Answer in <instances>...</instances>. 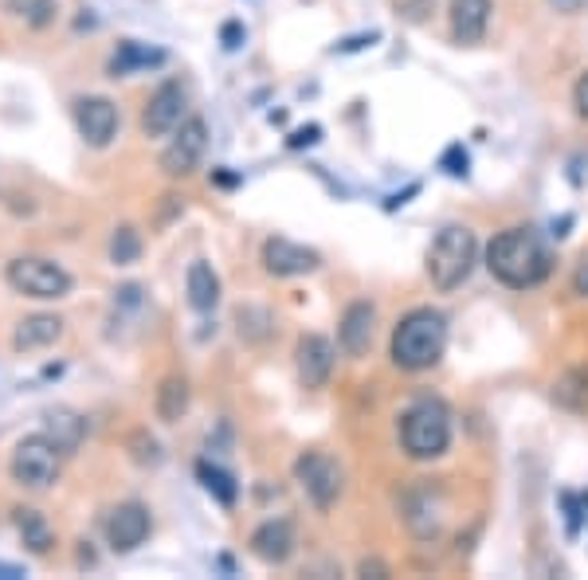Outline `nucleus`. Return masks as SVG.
Instances as JSON below:
<instances>
[{
  "mask_svg": "<svg viewBox=\"0 0 588 580\" xmlns=\"http://www.w3.org/2000/svg\"><path fill=\"white\" fill-rule=\"evenodd\" d=\"M149 529H154V518H149V510L141 503H118L103 518L106 546L114 553H134L138 546H146Z\"/></svg>",
  "mask_w": 588,
  "mask_h": 580,
  "instance_id": "obj_11",
  "label": "nucleus"
},
{
  "mask_svg": "<svg viewBox=\"0 0 588 580\" xmlns=\"http://www.w3.org/2000/svg\"><path fill=\"white\" fill-rule=\"evenodd\" d=\"M294 369H298L303 389H322L329 381V372H334V346H329V338L306 334L298 341V349H294Z\"/></svg>",
  "mask_w": 588,
  "mask_h": 580,
  "instance_id": "obj_14",
  "label": "nucleus"
},
{
  "mask_svg": "<svg viewBox=\"0 0 588 580\" xmlns=\"http://www.w3.org/2000/svg\"><path fill=\"white\" fill-rule=\"evenodd\" d=\"M185 291H189V306H192V310H200V314L217 310V303H220V278H217V271H212V263H204V260L192 263L189 275H185Z\"/></svg>",
  "mask_w": 588,
  "mask_h": 580,
  "instance_id": "obj_20",
  "label": "nucleus"
},
{
  "mask_svg": "<svg viewBox=\"0 0 588 580\" xmlns=\"http://www.w3.org/2000/svg\"><path fill=\"white\" fill-rule=\"evenodd\" d=\"M561 503H565V510H569V534H577V529H580V510H577V503H573V494H565Z\"/></svg>",
  "mask_w": 588,
  "mask_h": 580,
  "instance_id": "obj_32",
  "label": "nucleus"
},
{
  "mask_svg": "<svg viewBox=\"0 0 588 580\" xmlns=\"http://www.w3.org/2000/svg\"><path fill=\"white\" fill-rule=\"evenodd\" d=\"M294 526L286 518H271V521H263L255 534H251V553L260 557L263 565H283V561H291V553H294Z\"/></svg>",
  "mask_w": 588,
  "mask_h": 580,
  "instance_id": "obj_15",
  "label": "nucleus"
},
{
  "mask_svg": "<svg viewBox=\"0 0 588 580\" xmlns=\"http://www.w3.org/2000/svg\"><path fill=\"white\" fill-rule=\"evenodd\" d=\"M372 326H377V310L372 303H354L346 314H342V329H338V341L349 357H365L372 346Z\"/></svg>",
  "mask_w": 588,
  "mask_h": 580,
  "instance_id": "obj_16",
  "label": "nucleus"
},
{
  "mask_svg": "<svg viewBox=\"0 0 588 580\" xmlns=\"http://www.w3.org/2000/svg\"><path fill=\"white\" fill-rule=\"evenodd\" d=\"M554 4V12H561V17H577V12L588 9V0H549Z\"/></svg>",
  "mask_w": 588,
  "mask_h": 580,
  "instance_id": "obj_31",
  "label": "nucleus"
},
{
  "mask_svg": "<svg viewBox=\"0 0 588 580\" xmlns=\"http://www.w3.org/2000/svg\"><path fill=\"white\" fill-rule=\"evenodd\" d=\"M451 35L455 44H479L491 24V0H451Z\"/></svg>",
  "mask_w": 588,
  "mask_h": 580,
  "instance_id": "obj_17",
  "label": "nucleus"
},
{
  "mask_svg": "<svg viewBox=\"0 0 588 580\" xmlns=\"http://www.w3.org/2000/svg\"><path fill=\"white\" fill-rule=\"evenodd\" d=\"M303 141H306V146H311V141H318V126H311V130H303V134H294L291 146H303Z\"/></svg>",
  "mask_w": 588,
  "mask_h": 580,
  "instance_id": "obj_36",
  "label": "nucleus"
},
{
  "mask_svg": "<svg viewBox=\"0 0 588 580\" xmlns=\"http://www.w3.org/2000/svg\"><path fill=\"white\" fill-rule=\"evenodd\" d=\"M573 106H577V114L588 122V71L577 78V87H573Z\"/></svg>",
  "mask_w": 588,
  "mask_h": 580,
  "instance_id": "obj_30",
  "label": "nucleus"
},
{
  "mask_svg": "<svg viewBox=\"0 0 588 580\" xmlns=\"http://www.w3.org/2000/svg\"><path fill=\"white\" fill-rule=\"evenodd\" d=\"M318 263H322V255L314 252V247L283 240V235H271V240L263 243V267H267V275H275V278L311 275V271H318Z\"/></svg>",
  "mask_w": 588,
  "mask_h": 580,
  "instance_id": "obj_13",
  "label": "nucleus"
},
{
  "mask_svg": "<svg viewBox=\"0 0 588 580\" xmlns=\"http://www.w3.org/2000/svg\"><path fill=\"white\" fill-rule=\"evenodd\" d=\"M357 572H361V577H389V569H385L381 561H361L357 565Z\"/></svg>",
  "mask_w": 588,
  "mask_h": 580,
  "instance_id": "obj_33",
  "label": "nucleus"
},
{
  "mask_svg": "<svg viewBox=\"0 0 588 580\" xmlns=\"http://www.w3.org/2000/svg\"><path fill=\"white\" fill-rule=\"evenodd\" d=\"M4 278L17 295L35 298V303H60L71 295V275L60 263L44 260V255H20L4 267Z\"/></svg>",
  "mask_w": 588,
  "mask_h": 580,
  "instance_id": "obj_5",
  "label": "nucleus"
},
{
  "mask_svg": "<svg viewBox=\"0 0 588 580\" xmlns=\"http://www.w3.org/2000/svg\"><path fill=\"white\" fill-rule=\"evenodd\" d=\"M9 471H12V478H17L20 486H28V491H44V486H52L55 478H60L63 451L55 447V440H52V435H44V432L24 435V440L12 447Z\"/></svg>",
  "mask_w": 588,
  "mask_h": 580,
  "instance_id": "obj_6",
  "label": "nucleus"
},
{
  "mask_svg": "<svg viewBox=\"0 0 588 580\" xmlns=\"http://www.w3.org/2000/svg\"><path fill=\"white\" fill-rule=\"evenodd\" d=\"M475 263H479V240L463 224H448L432 240V247H428V278H432V286L443 291V295L468 283Z\"/></svg>",
  "mask_w": 588,
  "mask_h": 580,
  "instance_id": "obj_4",
  "label": "nucleus"
},
{
  "mask_svg": "<svg viewBox=\"0 0 588 580\" xmlns=\"http://www.w3.org/2000/svg\"><path fill=\"white\" fill-rule=\"evenodd\" d=\"M443 349H448V318L432 306H416L392 329V365L405 372H424L440 365Z\"/></svg>",
  "mask_w": 588,
  "mask_h": 580,
  "instance_id": "obj_2",
  "label": "nucleus"
},
{
  "mask_svg": "<svg viewBox=\"0 0 588 580\" xmlns=\"http://www.w3.org/2000/svg\"><path fill=\"white\" fill-rule=\"evenodd\" d=\"M208 149V122L204 118H185L174 130L169 146L161 149V173L165 177H189L200 165Z\"/></svg>",
  "mask_w": 588,
  "mask_h": 580,
  "instance_id": "obj_9",
  "label": "nucleus"
},
{
  "mask_svg": "<svg viewBox=\"0 0 588 580\" xmlns=\"http://www.w3.org/2000/svg\"><path fill=\"white\" fill-rule=\"evenodd\" d=\"M165 60H169V55H165L161 48H149V44H138V40H126V44H118V52L111 55V75L122 78V75H134V71L161 67Z\"/></svg>",
  "mask_w": 588,
  "mask_h": 580,
  "instance_id": "obj_21",
  "label": "nucleus"
},
{
  "mask_svg": "<svg viewBox=\"0 0 588 580\" xmlns=\"http://www.w3.org/2000/svg\"><path fill=\"white\" fill-rule=\"evenodd\" d=\"M400 447L408 460H440L451 447V408L440 397H420L400 416Z\"/></svg>",
  "mask_w": 588,
  "mask_h": 580,
  "instance_id": "obj_3",
  "label": "nucleus"
},
{
  "mask_svg": "<svg viewBox=\"0 0 588 580\" xmlns=\"http://www.w3.org/2000/svg\"><path fill=\"white\" fill-rule=\"evenodd\" d=\"M443 165H448L451 177H463L468 173V154H463V146H451L448 154H443Z\"/></svg>",
  "mask_w": 588,
  "mask_h": 580,
  "instance_id": "obj_28",
  "label": "nucleus"
},
{
  "mask_svg": "<svg viewBox=\"0 0 588 580\" xmlns=\"http://www.w3.org/2000/svg\"><path fill=\"white\" fill-rule=\"evenodd\" d=\"M44 435H52L63 455H75L83 435H87V420L78 416V412H71V408H52L44 416Z\"/></svg>",
  "mask_w": 588,
  "mask_h": 580,
  "instance_id": "obj_19",
  "label": "nucleus"
},
{
  "mask_svg": "<svg viewBox=\"0 0 588 580\" xmlns=\"http://www.w3.org/2000/svg\"><path fill=\"white\" fill-rule=\"evenodd\" d=\"M400 510H405V521H408V529H412V537L435 541V537L443 534V510H448L443 486L420 478V483L408 486V494L400 498Z\"/></svg>",
  "mask_w": 588,
  "mask_h": 580,
  "instance_id": "obj_8",
  "label": "nucleus"
},
{
  "mask_svg": "<svg viewBox=\"0 0 588 580\" xmlns=\"http://www.w3.org/2000/svg\"><path fill=\"white\" fill-rule=\"evenodd\" d=\"M569 286H573V295H580V298H588V255L585 260L573 267V278H569Z\"/></svg>",
  "mask_w": 588,
  "mask_h": 580,
  "instance_id": "obj_29",
  "label": "nucleus"
},
{
  "mask_svg": "<svg viewBox=\"0 0 588 580\" xmlns=\"http://www.w3.org/2000/svg\"><path fill=\"white\" fill-rule=\"evenodd\" d=\"M17 534H20V541H24L28 553L44 557L48 549H52V526H48V518L40 510L20 506L17 510Z\"/></svg>",
  "mask_w": 588,
  "mask_h": 580,
  "instance_id": "obj_23",
  "label": "nucleus"
},
{
  "mask_svg": "<svg viewBox=\"0 0 588 580\" xmlns=\"http://www.w3.org/2000/svg\"><path fill=\"white\" fill-rule=\"evenodd\" d=\"M189 118V95L181 83H161L149 95L146 110H141V134L146 138H169V134Z\"/></svg>",
  "mask_w": 588,
  "mask_h": 580,
  "instance_id": "obj_10",
  "label": "nucleus"
},
{
  "mask_svg": "<svg viewBox=\"0 0 588 580\" xmlns=\"http://www.w3.org/2000/svg\"><path fill=\"white\" fill-rule=\"evenodd\" d=\"M240 40H243V28L240 24H228L224 28V48H240Z\"/></svg>",
  "mask_w": 588,
  "mask_h": 580,
  "instance_id": "obj_35",
  "label": "nucleus"
},
{
  "mask_svg": "<svg viewBox=\"0 0 588 580\" xmlns=\"http://www.w3.org/2000/svg\"><path fill=\"white\" fill-rule=\"evenodd\" d=\"M75 126L83 134V141L95 149H106L118 134V106L103 95H87L75 103Z\"/></svg>",
  "mask_w": 588,
  "mask_h": 580,
  "instance_id": "obj_12",
  "label": "nucleus"
},
{
  "mask_svg": "<svg viewBox=\"0 0 588 580\" xmlns=\"http://www.w3.org/2000/svg\"><path fill=\"white\" fill-rule=\"evenodd\" d=\"M486 271L511 291H529L549 278L554 252L534 228H506L486 243Z\"/></svg>",
  "mask_w": 588,
  "mask_h": 580,
  "instance_id": "obj_1",
  "label": "nucleus"
},
{
  "mask_svg": "<svg viewBox=\"0 0 588 580\" xmlns=\"http://www.w3.org/2000/svg\"><path fill=\"white\" fill-rule=\"evenodd\" d=\"M138 255H141V235H138V228L122 224L118 232L111 235V260L118 263V267H130V263H138Z\"/></svg>",
  "mask_w": 588,
  "mask_h": 580,
  "instance_id": "obj_25",
  "label": "nucleus"
},
{
  "mask_svg": "<svg viewBox=\"0 0 588 580\" xmlns=\"http://www.w3.org/2000/svg\"><path fill=\"white\" fill-rule=\"evenodd\" d=\"M9 9L17 12V17H24L28 24H48L52 20V12H55V4L52 0H9Z\"/></svg>",
  "mask_w": 588,
  "mask_h": 580,
  "instance_id": "obj_26",
  "label": "nucleus"
},
{
  "mask_svg": "<svg viewBox=\"0 0 588 580\" xmlns=\"http://www.w3.org/2000/svg\"><path fill=\"white\" fill-rule=\"evenodd\" d=\"M28 572L20 569V565H9V561H0V580H24Z\"/></svg>",
  "mask_w": 588,
  "mask_h": 580,
  "instance_id": "obj_34",
  "label": "nucleus"
},
{
  "mask_svg": "<svg viewBox=\"0 0 588 580\" xmlns=\"http://www.w3.org/2000/svg\"><path fill=\"white\" fill-rule=\"evenodd\" d=\"M189 400H192V389L185 377H165L161 389H157V420H165V424H177V420L189 412Z\"/></svg>",
  "mask_w": 588,
  "mask_h": 580,
  "instance_id": "obj_22",
  "label": "nucleus"
},
{
  "mask_svg": "<svg viewBox=\"0 0 588 580\" xmlns=\"http://www.w3.org/2000/svg\"><path fill=\"white\" fill-rule=\"evenodd\" d=\"M130 447H134V463H141V467H154V463H161V447H157V440L149 432H134Z\"/></svg>",
  "mask_w": 588,
  "mask_h": 580,
  "instance_id": "obj_27",
  "label": "nucleus"
},
{
  "mask_svg": "<svg viewBox=\"0 0 588 580\" xmlns=\"http://www.w3.org/2000/svg\"><path fill=\"white\" fill-rule=\"evenodd\" d=\"M60 338H63V321L55 318V314H32V318H24L17 326L12 346H17L20 354H32V349H44Z\"/></svg>",
  "mask_w": 588,
  "mask_h": 580,
  "instance_id": "obj_18",
  "label": "nucleus"
},
{
  "mask_svg": "<svg viewBox=\"0 0 588 580\" xmlns=\"http://www.w3.org/2000/svg\"><path fill=\"white\" fill-rule=\"evenodd\" d=\"M294 478H298V486H303V494L311 498L314 510L326 514L329 506L342 498V467L334 460H329L326 451H306V455H298L294 460Z\"/></svg>",
  "mask_w": 588,
  "mask_h": 580,
  "instance_id": "obj_7",
  "label": "nucleus"
},
{
  "mask_svg": "<svg viewBox=\"0 0 588 580\" xmlns=\"http://www.w3.org/2000/svg\"><path fill=\"white\" fill-rule=\"evenodd\" d=\"M197 478L204 483V491L212 494L220 506H235V498H240V486H235L232 471H224V467H217V463L200 460L197 463Z\"/></svg>",
  "mask_w": 588,
  "mask_h": 580,
  "instance_id": "obj_24",
  "label": "nucleus"
}]
</instances>
